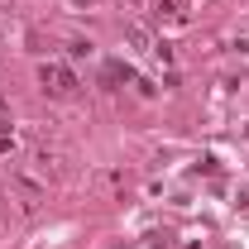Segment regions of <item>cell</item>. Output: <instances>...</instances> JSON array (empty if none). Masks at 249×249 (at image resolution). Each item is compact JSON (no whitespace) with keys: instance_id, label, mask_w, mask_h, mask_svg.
Here are the masks:
<instances>
[{"instance_id":"cell-1","label":"cell","mask_w":249,"mask_h":249,"mask_svg":"<svg viewBox=\"0 0 249 249\" xmlns=\"http://www.w3.org/2000/svg\"><path fill=\"white\" fill-rule=\"evenodd\" d=\"M43 87L58 91V96H67L72 91V72H67V67H43Z\"/></svg>"}]
</instances>
